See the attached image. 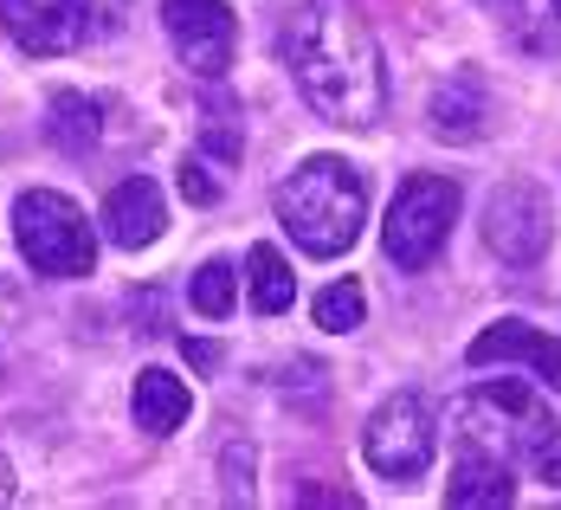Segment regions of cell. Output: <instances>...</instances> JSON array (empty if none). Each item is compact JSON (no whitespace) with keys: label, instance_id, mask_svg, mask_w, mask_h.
Listing matches in <instances>:
<instances>
[{"label":"cell","instance_id":"cell-4","mask_svg":"<svg viewBox=\"0 0 561 510\" xmlns=\"http://www.w3.org/2000/svg\"><path fill=\"white\" fill-rule=\"evenodd\" d=\"M13 239H20L26 265L46 272V279H84V272H98V233L78 214V201L58 194V188H26L13 201Z\"/></svg>","mask_w":561,"mask_h":510},{"label":"cell","instance_id":"cell-13","mask_svg":"<svg viewBox=\"0 0 561 510\" xmlns=\"http://www.w3.org/2000/svg\"><path fill=\"white\" fill-rule=\"evenodd\" d=\"M129 407H136V427H142V433L169 440L174 427H187V407H194V395H187V382H181V375H169V369H142V375H136V395H129Z\"/></svg>","mask_w":561,"mask_h":510},{"label":"cell","instance_id":"cell-8","mask_svg":"<svg viewBox=\"0 0 561 510\" xmlns=\"http://www.w3.org/2000/svg\"><path fill=\"white\" fill-rule=\"evenodd\" d=\"M549 194L536 188V181H504L497 194H491V207H484V239H491V252L510 259V265H536L542 252H549Z\"/></svg>","mask_w":561,"mask_h":510},{"label":"cell","instance_id":"cell-2","mask_svg":"<svg viewBox=\"0 0 561 510\" xmlns=\"http://www.w3.org/2000/svg\"><path fill=\"white\" fill-rule=\"evenodd\" d=\"M272 207L310 259H342L368 227V181L342 156H310L304 169H290L278 181Z\"/></svg>","mask_w":561,"mask_h":510},{"label":"cell","instance_id":"cell-11","mask_svg":"<svg viewBox=\"0 0 561 510\" xmlns=\"http://www.w3.org/2000/svg\"><path fill=\"white\" fill-rule=\"evenodd\" d=\"M497 362H529L549 388H561V337H549V330H529L516 317L491 324L484 337L471 342V369H497Z\"/></svg>","mask_w":561,"mask_h":510},{"label":"cell","instance_id":"cell-23","mask_svg":"<svg viewBox=\"0 0 561 510\" xmlns=\"http://www.w3.org/2000/svg\"><path fill=\"white\" fill-rule=\"evenodd\" d=\"M13 498V465H7V453H0V505Z\"/></svg>","mask_w":561,"mask_h":510},{"label":"cell","instance_id":"cell-21","mask_svg":"<svg viewBox=\"0 0 561 510\" xmlns=\"http://www.w3.org/2000/svg\"><path fill=\"white\" fill-rule=\"evenodd\" d=\"M536 478H542V485H556V491H561V440H556V446H549L542 458H536Z\"/></svg>","mask_w":561,"mask_h":510},{"label":"cell","instance_id":"cell-7","mask_svg":"<svg viewBox=\"0 0 561 510\" xmlns=\"http://www.w3.org/2000/svg\"><path fill=\"white\" fill-rule=\"evenodd\" d=\"M162 26L194 78H226L232 46H239V20L226 0H162Z\"/></svg>","mask_w":561,"mask_h":510},{"label":"cell","instance_id":"cell-19","mask_svg":"<svg viewBox=\"0 0 561 510\" xmlns=\"http://www.w3.org/2000/svg\"><path fill=\"white\" fill-rule=\"evenodd\" d=\"M181 194H187L194 207H214V201H220V181L207 174V162H201V156H187V162H181Z\"/></svg>","mask_w":561,"mask_h":510},{"label":"cell","instance_id":"cell-10","mask_svg":"<svg viewBox=\"0 0 561 510\" xmlns=\"http://www.w3.org/2000/svg\"><path fill=\"white\" fill-rule=\"evenodd\" d=\"M162 227H169V207H162V188L149 174H129V181H116L111 194H104V233H111V246L142 252L149 239H162Z\"/></svg>","mask_w":561,"mask_h":510},{"label":"cell","instance_id":"cell-12","mask_svg":"<svg viewBox=\"0 0 561 510\" xmlns=\"http://www.w3.org/2000/svg\"><path fill=\"white\" fill-rule=\"evenodd\" d=\"M446 505H451V510H465V505H471V510H510V505H516V478H510V458L465 446V453H458V465H451Z\"/></svg>","mask_w":561,"mask_h":510},{"label":"cell","instance_id":"cell-3","mask_svg":"<svg viewBox=\"0 0 561 510\" xmlns=\"http://www.w3.org/2000/svg\"><path fill=\"white\" fill-rule=\"evenodd\" d=\"M451 427H458V446H478V453H497V458H536L556 446V413H549V400L536 395V388H523V382H484V388H471V395L451 407Z\"/></svg>","mask_w":561,"mask_h":510},{"label":"cell","instance_id":"cell-1","mask_svg":"<svg viewBox=\"0 0 561 510\" xmlns=\"http://www.w3.org/2000/svg\"><path fill=\"white\" fill-rule=\"evenodd\" d=\"M284 65L304 104L342 129H368L388 104V71L355 0H304L284 26Z\"/></svg>","mask_w":561,"mask_h":510},{"label":"cell","instance_id":"cell-24","mask_svg":"<svg viewBox=\"0 0 561 510\" xmlns=\"http://www.w3.org/2000/svg\"><path fill=\"white\" fill-rule=\"evenodd\" d=\"M556 13H561V0H556Z\"/></svg>","mask_w":561,"mask_h":510},{"label":"cell","instance_id":"cell-22","mask_svg":"<svg viewBox=\"0 0 561 510\" xmlns=\"http://www.w3.org/2000/svg\"><path fill=\"white\" fill-rule=\"evenodd\" d=\"M187 362H194V369H220V349H214V342H187Z\"/></svg>","mask_w":561,"mask_h":510},{"label":"cell","instance_id":"cell-17","mask_svg":"<svg viewBox=\"0 0 561 510\" xmlns=\"http://www.w3.org/2000/svg\"><path fill=\"white\" fill-rule=\"evenodd\" d=\"M232 297H239V272H232L226 259H207V265L194 272V284H187V304H194L201 317H214V324L232 310Z\"/></svg>","mask_w":561,"mask_h":510},{"label":"cell","instance_id":"cell-16","mask_svg":"<svg viewBox=\"0 0 561 510\" xmlns=\"http://www.w3.org/2000/svg\"><path fill=\"white\" fill-rule=\"evenodd\" d=\"M433 129L451 136V143L478 136V129H484V91H478L471 78H451L446 91H439V104H433Z\"/></svg>","mask_w":561,"mask_h":510},{"label":"cell","instance_id":"cell-14","mask_svg":"<svg viewBox=\"0 0 561 510\" xmlns=\"http://www.w3.org/2000/svg\"><path fill=\"white\" fill-rule=\"evenodd\" d=\"M98 136H104V111H98V98H84V91H58L53 104H46V143H53V149H65V156H91Z\"/></svg>","mask_w":561,"mask_h":510},{"label":"cell","instance_id":"cell-18","mask_svg":"<svg viewBox=\"0 0 561 510\" xmlns=\"http://www.w3.org/2000/svg\"><path fill=\"white\" fill-rule=\"evenodd\" d=\"M362 310H368V297H362V284L355 279H336L317 291V324L330 330V337H348L355 324H362Z\"/></svg>","mask_w":561,"mask_h":510},{"label":"cell","instance_id":"cell-9","mask_svg":"<svg viewBox=\"0 0 561 510\" xmlns=\"http://www.w3.org/2000/svg\"><path fill=\"white\" fill-rule=\"evenodd\" d=\"M0 20L13 33V46L33 58L78 53L98 26V0H0Z\"/></svg>","mask_w":561,"mask_h":510},{"label":"cell","instance_id":"cell-5","mask_svg":"<svg viewBox=\"0 0 561 510\" xmlns=\"http://www.w3.org/2000/svg\"><path fill=\"white\" fill-rule=\"evenodd\" d=\"M451 220H458V188H451L446 174H407L388 207V220H381V246H388L393 265L426 272L446 252Z\"/></svg>","mask_w":561,"mask_h":510},{"label":"cell","instance_id":"cell-15","mask_svg":"<svg viewBox=\"0 0 561 510\" xmlns=\"http://www.w3.org/2000/svg\"><path fill=\"white\" fill-rule=\"evenodd\" d=\"M245 284H252V310H259V317H284L290 297H297V279H290V265H284L278 246H252V252H245Z\"/></svg>","mask_w":561,"mask_h":510},{"label":"cell","instance_id":"cell-20","mask_svg":"<svg viewBox=\"0 0 561 510\" xmlns=\"http://www.w3.org/2000/svg\"><path fill=\"white\" fill-rule=\"evenodd\" d=\"M207 149H220V162H232L239 156V129H232V111H207Z\"/></svg>","mask_w":561,"mask_h":510},{"label":"cell","instance_id":"cell-6","mask_svg":"<svg viewBox=\"0 0 561 510\" xmlns=\"http://www.w3.org/2000/svg\"><path fill=\"white\" fill-rule=\"evenodd\" d=\"M433 446H439V427H433V407L420 395H388L362 427V458L388 485H413L433 465Z\"/></svg>","mask_w":561,"mask_h":510}]
</instances>
